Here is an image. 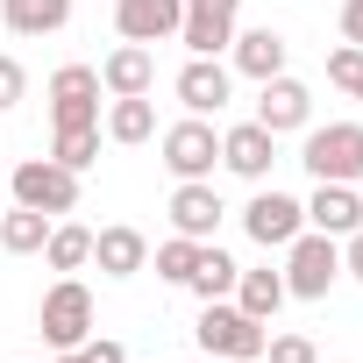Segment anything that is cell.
Segmentation results:
<instances>
[{"label":"cell","mask_w":363,"mask_h":363,"mask_svg":"<svg viewBox=\"0 0 363 363\" xmlns=\"http://www.w3.org/2000/svg\"><path fill=\"white\" fill-rule=\"evenodd\" d=\"M264 363H320V349H313L306 335H292V328H285V335H271V342H264Z\"/></svg>","instance_id":"83f0119b"},{"label":"cell","mask_w":363,"mask_h":363,"mask_svg":"<svg viewBox=\"0 0 363 363\" xmlns=\"http://www.w3.org/2000/svg\"><path fill=\"white\" fill-rule=\"evenodd\" d=\"M299 164L313 171V186H356L363 178V121H328V128H299Z\"/></svg>","instance_id":"7a4b0ae2"},{"label":"cell","mask_w":363,"mask_h":363,"mask_svg":"<svg viewBox=\"0 0 363 363\" xmlns=\"http://www.w3.org/2000/svg\"><path fill=\"white\" fill-rule=\"evenodd\" d=\"M228 299H235L250 320H264V328H271V320H278V306H285V278H278V271H242Z\"/></svg>","instance_id":"7402d4cb"},{"label":"cell","mask_w":363,"mask_h":363,"mask_svg":"<svg viewBox=\"0 0 363 363\" xmlns=\"http://www.w3.org/2000/svg\"><path fill=\"white\" fill-rule=\"evenodd\" d=\"M250 121H264L271 135H292V128H306L313 121V93L292 79V72H278V79H264L257 86V114Z\"/></svg>","instance_id":"7c38bea8"},{"label":"cell","mask_w":363,"mask_h":363,"mask_svg":"<svg viewBox=\"0 0 363 363\" xmlns=\"http://www.w3.org/2000/svg\"><path fill=\"white\" fill-rule=\"evenodd\" d=\"M356 100H363V93H356Z\"/></svg>","instance_id":"e575fe53"},{"label":"cell","mask_w":363,"mask_h":363,"mask_svg":"<svg viewBox=\"0 0 363 363\" xmlns=\"http://www.w3.org/2000/svg\"><path fill=\"white\" fill-rule=\"evenodd\" d=\"M235 278H242V264L221 250V242H200V257H193V278H186V292L207 306V299H228L235 292Z\"/></svg>","instance_id":"d6986e66"},{"label":"cell","mask_w":363,"mask_h":363,"mask_svg":"<svg viewBox=\"0 0 363 363\" xmlns=\"http://www.w3.org/2000/svg\"><path fill=\"white\" fill-rule=\"evenodd\" d=\"M171 93H178L186 114H221V107L235 100V72H228L221 57H186L178 79H171Z\"/></svg>","instance_id":"9c48e42d"},{"label":"cell","mask_w":363,"mask_h":363,"mask_svg":"<svg viewBox=\"0 0 363 363\" xmlns=\"http://www.w3.org/2000/svg\"><path fill=\"white\" fill-rule=\"evenodd\" d=\"M285 57H292V43L264 22V29H235V43H228V72H242V79H278L285 72Z\"/></svg>","instance_id":"5bb4252c"},{"label":"cell","mask_w":363,"mask_h":363,"mask_svg":"<svg viewBox=\"0 0 363 363\" xmlns=\"http://www.w3.org/2000/svg\"><path fill=\"white\" fill-rule=\"evenodd\" d=\"M22 93H29L22 57H8V50H0V114H8V107H22Z\"/></svg>","instance_id":"f1b7e54d"},{"label":"cell","mask_w":363,"mask_h":363,"mask_svg":"<svg viewBox=\"0 0 363 363\" xmlns=\"http://www.w3.org/2000/svg\"><path fill=\"white\" fill-rule=\"evenodd\" d=\"M306 207V228H320V235H356L363 228V193L356 186H313V200H299Z\"/></svg>","instance_id":"e0dca14e"},{"label":"cell","mask_w":363,"mask_h":363,"mask_svg":"<svg viewBox=\"0 0 363 363\" xmlns=\"http://www.w3.org/2000/svg\"><path fill=\"white\" fill-rule=\"evenodd\" d=\"M328 86H335V93H349V100L363 93V50H356V43L328 50Z\"/></svg>","instance_id":"4316f807"},{"label":"cell","mask_w":363,"mask_h":363,"mask_svg":"<svg viewBox=\"0 0 363 363\" xmlns=\"http://www.w3.org/2000/svg\"><path fill=\"white\" fill-rule=\"evenodd\" d=\"M150 135H157V107H150V93H135V100H114V107H107V143L135 150V143H150Z\"/></svg>","instance_id":"cb8c5ba5"},{"label":"cell","mask_w":363,"mask_h":363,"mask_svg":"<svg viewBox=\"0 0 363 363\" xmlns=\"http://www.w3.org/2000/svg\"><path fill=\"white\" fill-rule=\"evenodd\" d=\"M342 278H356V285H363V228H356V235H342Z\"/></svg>","instance_id":"4dcf8cb0"},{"label":"cell","mask_w":363,"mask_h":363,"mask_svg":"<svg viewBox=\"0 0 363 363\" xmlns=\"http://www.w3.org/2000/svg\"><path fill=\"white\" fill-rule=\"evenodd\" d=\"M43 264H50L57 278L86 271V264H93V228H79V221H50V242H43Z\"/></svg>","instance_id":"44dd1931"},{"label":"cell","mask_w":363,"mask_h":363,"mask_svg":"<svg viewBox=\"0 0 363 363\" xmlns=\"http://www.w3.org/2000/svg\"><path fill=\"white\" fill-rule=\"evenodd\" d=\"M342 43L363 50V0H342Z\"/></svg>","instance_id":"1f68e13d"},{"label":"cell","mask_w":363,"mask_h":363,"mask_svg":"<svg viewBox=\"0 0 363 363\" xmlns=\"http://www.w3.org/2000/svg\"><path fill=\"white\" fill-rule=\"evenodd\" d=\"M193 257H200V242H193V235L157 242V278H164V285H186V278H193Z\"/></svg>","instance_id":"484cf974"},{"label":"cell","mask_w":363,"mask_h":363,"mask_svg":"<svg viewBox=\"0 0 363 363\" xmlns=\"http://www.w3.org/2000/svg\"><path fill=\"white\" fill-rule=\"evenodd\" d=\"M150 86H157L150 43H114V50L100 57V93H107V100H135V93H150Z\"/></svg>","instance_id":"9a60e30c"},{"label":"cell","mask_w":363,"mask_h":363,"mask_svg":"<svg viewBox=\"0 0 363 363\" xmlns=\"http://www.w3.org/2000/svg\"><path fill=\"white\" fill-rule=\"evenodd\" d=\"M186 0H114V29L121 43H178Z\"/></svg>","instance_id":"8fae6325"},{"label":"cell","mask_w":363,"mask_h":363,"mask_svg":"<svg viewBox=\"0 0 363 363\" xmlns=\"http://www.w3.org/2000/svg\"><path fill=\"white\" fill-rule=\"evenodd\" d=\"M79 363H128V349L107 342V335H86V342H79Z\"/></svg>","instance_id":"f546056e"},{"label":"cell","mask_w":363,"mask_h":363,"mask_svg":"<svg viewBox=\"0 0 363 363\" xmlns=\"http://www.w3.org/2000/svg\"><path fill=\"white\" fill-rule=\"evenodd\" d=\"M299 228H306V207H299L292 193H278V186H264V193L242 207V235H250L257 250H285Z\"/></svg>","instance_id":"ba28073f"},{"label":"cell","mask_w":363,"mask_h":363,"mask_svg":"<svg viewBox=\"0 0 363 363\" xmlns=\"http://www.w3.org/2000/svg\"><path fill=\"white\" fill-rule=\"evenodd\" d=\"M8 186H15V207H36V214H50V221H65V214L79 207V171H65L57 157H22V164L8 171Z\"/></svg>","instance_id":"277c9868"},{"label":"cell","mask_w":363,"mask_h":363,"mask_svg":"<svg viewBox=\"0 0 363 363\" xmlns=\"http://www.w3.org/2000/svg\"><path fill=\"white\" fill-rule=\"evenodd\" d=\"M228 221L221 193H214V178H178V193H171V235H193V242H214Z\"/></svg>","instance_id":"30bf717a"},{"label":"cell","mask_w":363,"mask_h":363,"mask_svg":"<svg viewBox=\"0 0 363 363\" xmlns=\"http://www.w3.org/2000/svg\"><path fill=\"white\" fill-rule=\"evenodd\" d=\"M93 264H100V278H135V271H150V235L128 221L93 228Z\"/></svg>","instance_id":"2e32d148"},{"label":"cell","mask_w":363,"mask_h":363,"mask_svg":"<svg viewBox=\"0 0 363 363\" xmlns=\"http://www.w3.org/2000/svg\"><path fill=\"white\" fill-rule=\"evenodd\" d=\"M193 342H200L214 363H264V342H271V328H264V320H250L235 299H207V306H200V328H193Z\"/></svg>","instance_id":"6da1fadb"},{"label":"cell","mask_w":363,"mask_h":363,"mask_svg":"<svg viewBox=\"0 0 363 363\" xmlns=\"http://www.w3.org/2000/svg\"><path fill=\"white\" fill-rule=\"evenodd\" d=\"M0 178H8V164H0Z\"/></svg>","instance_id":"836d02e7"},{"label":"cell","mask_w":363,"mask_h":363,"mask_svg":"<svg viewBox=\"0 0 363 363\" xmlns=\"http://www.w3.org/2000/svg\"><path fill=\"white\" fill-rule=\"evenodd\" d=\"M186 8H221V15H235L242 0H186Z\"/></svg>","instance_id":"d6a6232c"},{"label":"cell","mask_w":363,"mask_h":363,"mask_svg":"<svg viewBox=\"0 0 363 363\" xmlns=\"http://www.w3.org/2000/svg\"><path fill=\"white\" fill-rule=\"evenodd\" d=\"M100 121V65H57L50 72V128H93Z\"/></svg>","instance_id":"52a82bcc"},{"label":"cell","mask_w":363,"mask_h":363,"mask_svg":"<svg viewBox=\"0 0 363 363\" xmlns=\"http://www.w3.org/2000/svg\"><path fill=\"white\" fill-rule=\"evenodd\" d=\"M36 328H43L50 349H79V342L93 335V292H86L79 278H57V285L43 292V306H36Z\"/></svg>","instance_id":"8992f818"},{"label":"cell","mask_w":363,"mask_h":363,"mask_svg":"<svg viewBox=\"0 0 363 363\" xmlns=\"http://www.w3.org/2000/svg\"><path fill=\"white\" fill-rule=\"evenodd\" d=\"M0 22H8V36H57L72 22V0H0Z\"/></svg>","instance_id":"ac0fdd59"},{"label":"cell","mask_w":363,"mask_h":363,"mask_svg":"<svg viewBox=\"0 0 363 363\" xmlns=\"http://www.w3.org/2000/svg\"><path fill=\"white\" fill-rule=\"evenodd\" d=\"M157 150H164V171H171V178H214V164H221V135H214L207 114L171 121V128L157 135Z\"/></svg>","instance_id":"5b68a950"},{"label":"cell","mask_w":363,"mask_h":363,"mask_svg":"<svg viewBox=\"0 0 363 363\" xmlns=\"http://www.w3.org/2000/svg\"><path fill=\"white\" fill-rule=\"evenodd\" d=\"M50 157L86 178V171L100 164V121H93V128H57V135H50Z\"/></svg>","instance_id":"d4e9b609"},{"label":"cell","mask_w":363,"mask_h":363,"mask_svg":"<svg viewBox=\"0 0 363 363\" xmlns=\"http://www.w3.org/2000/svg\"><path fill=\"white\" fill-rule=\"evenodd\" d=\"M221 164H228L235 178H250V186H264L271 164H278V135H271L264 121H235V128L221 135Z\"/></svg>","instance_id":"4fadbf2b"},{"label":"cell","mask_w":363,"mask_h":363,"mask_svg":"<svg viewBox=\"0 0 363 363\" xmlns=\"http://www.w3.org/2000/svg\"><path fill=\"white\" fill-rule=\"evenodd\" d=\"M278 278H285V299H328L335 278H342V242L320 235V228H299L285 242V271Z\"/></svg>","instance_id":"3957f363"},{"label":"cell","mask_w":363,"mask_h":363,"mask_svg":"<svg viewBox=\"0 0 363 363\" xmlns=\"http://www.w3.org/2000/svg\"><path fill=\"white\" fill-rule=\"evenodd\" d=\"M43 242H50V214H36V207H8L0 214V250L8 257H43Z\"/></svg>","instance_id":"603a6c76"},{"label":"cell","mask_w":363,"mask_h":363,"mask_svg":"<svg viewBox=\"0 0 363 363\" xmlns=\"http://www.w3.org/2000/svg\"><path fill=\"white\" fill-rule=\"evenodd\" d=\"M178 43H186L193 57H221L235 43V15L221 8H186V22H178Z\"/></svg>","instance_id":"ffe728a7"}]
</instances>
